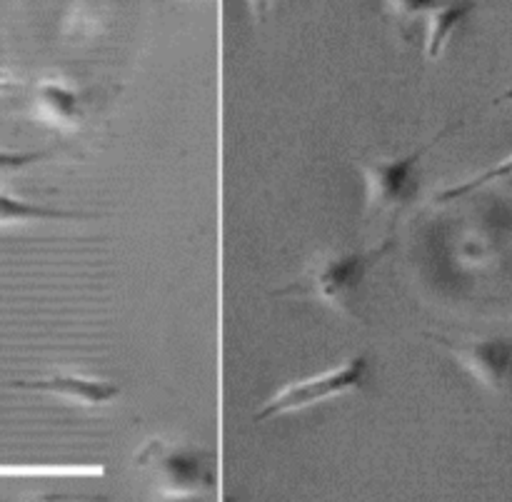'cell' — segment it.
<instances>
[{
    "instance_id": "6da1fadb",
    "label": "cell",
    "mask_w": 512,
    "mask_h": 502,
    "mask_svg": "<svg viewBox=\"0 0 512 502\" xmlns=\"http://www.w3.org/2000/svg\"><path fill=\"white\" fill-rule=\"evenodd\" d=\"M388 248L390 243L385 240L380 248L343 250V253L328 250L315 255L298 280L278 290V295H303L345 318H358L360 290L368 280L370 268L383 258Z\"/></svg>"
},
{
    "instance_id": "7a4b0ae2",
    "label": "cell",
    "mask_w": 512,
    "mask_h": 502,
    "mask_svg": "<svg viewBox=\"0 0 512 502\" xmlns=\"http://www.w3.org/2000/svg\"><path fill=\"white\" fill-rule=\"evenodd\" d=\"M368 378V358H365V355H350L348 360L323 370V373H315L310 375V378L295 380V383L285 385L283 390H278V393L260 408V413L255 415V418L263 423V420L278 418V415H290L300 413V410L315 408V405H323L328 403V400L355 393V390H360L368 383Z\"/></svg>"
},
{
    "instance_id": "3957f363",
    "label": "cell",
    "mask_w": 512,
    "mask_h": 502,
    "mask_svg": "<svg viewBox=\"0 0 512 502\" xmlns=\"http://www.w3.org/2000/svg\"><path fill=\"white\" fill-rule=\"evenodd\" d=\"M443 138V133L435 140L425 143L423 148L413 150L400 158H378L360 160L358 170L365 183V205L363 218L373 220L380 215H390L410 205L418 195V168L423 155L433 148V143Z\"/></svg>"
},
{
    "instance_id": "277c9868",
    "label": "cell",
    "mask_w": 512,
    "mask_h": 502,
    "mask_svg": "<svg viewBox=\"0 0 512 502\" xmlns=\"http://www.w3.org/2000/svg\"><path fill=\"white\" fill-rule=\"evenodd\" d=\"M140 465L150 468L163 485V495L170 500H183L213 488L215 473L210 458L203 450L185 443L153 440L140 453Z\"/></svg>"
},
{
    "instance_id": "5b68a950",
    "label": "cell",
    "mask_w": 512,
    "mask_h": 502,
    "mask_svg": "<svg viewBox=\"0 0 512 502\" xmlns=\"http://www.w3.org/2000/svg\"><path fill=\"white\" fill-rule=\"evenodd\" d=\"M430 340L448 350L455 363L490 393H505L512 383V335H490V338L450 340L443 335H430Z\"/></svg>"
},
{
    "instance_id": "8992f818",
    "label": "cell",
    "mask_w": 512,
    "mask_h": 502,
    "mask_svg": "<svg viewBox=\"0 0 512 502\" xmlns=\"http://www.w3.org/2000/svg\"><path fill=\"white\" fill-rule=\"evenodd\" d=\"M93 95L90 90L78 88L63 78H43L33 85L30 95V115L40 125L60 130V133H78L88 123Z\"/></svg>"
},
{
    "instance_id": "52a82bcc",
    "label": "cell",
    "mask_w": 512,
    "mask_h": 502,
    "mask_svg": "<svg viewBox=\"0 0 512 502\" xmlns=\"http://www.w3.org/2000/svg\"><path fill=\"white\" fill-rule=\"evenodd\" d=\"M18 388L48 393L53 398L65 400L68 405H78L85 410L110 408L120 398L118 385L98 378V375L80 373V370H55L43 378L23 380V383H18Z\"/></svg>"
},
{
    "instance_id": "ba28073f",
    "label": "cell",
    "mask_w": 512,
    "mask_h": 502,
    "mask_svg": "<svg viewBox=\"0 0 512 502\" xmlns=\"http://www.w3.org/2000/svg\"><path fill=\"white\" fill-rule=\"evenodd\" d=\"M470 10H473V3H470V0H463V3H438L430 10L428 35H425V58L435 60L443 55L450 38H453V33L458 30V25L468 18Z\"/></svg>"
},
{
    "instance_id": "9c48e42d",
    "label": "cell",
    "mask_w": 512,
    "mask_h": 502,
    "mask_svg": "<svg viewBox=\"0 0 512 502\" xmlns=\"http://www.w3.org/2000/svg\"><path fill=\"white\" fill-rule=\"evenodd\" d=\"M78 213H65V210L48 208V205L30 203V200L15 198V195L0 190V228H13V225H35V223H58V220H75Z\"/></svg>"
},
{
    "instance_id": "30bf717a",
    "label": "cell",
    "mask_w": 512,
    "mask_h": 502,
    "mask_svg": "<svg viewBox=\"0 0 512 502\" xmlns=\"http://www.w3.org/2000/svg\"><path fill=\"white\" fill-rule=\"evenodd\" d=\"M505 178H512V155L510 158L500 160L495 168H490V170H485V173L475 175V178L465 180V183L453 185V188H445L435 200H438V203H450V200H458V198H463V195L473 193V190L483 188V185L495 183V180H505Z\"/></svg>"
},
{
    "instance_id": "8fae6325",
    "label": "cell",
    "mask_w": 512,
    "mask_h": 502,
    "mask_svg": "<svg viewBox=\"0 0 512 502\" xmlns=\"http://www.w3.org/2000/svg\"><path fill=\"white\" fill-rule=\"evenodd\" d=\"M435 5H438V0H388V8L393 10V15L400 23H408V20L418 18V15L430 13Z\"/></svg>"
},
{
    "instance_id": "7c38bea8",
    "label": "cell",
    "mask_w": 512,
    "mask_h": 502,
    "mask_svg": "<svg viewBox=\"0 0 512 502\" xmlns=\"http://www.w3.org/2000/svg\"><path fill=\"white\" fill-rule=\"evenodd\" d=\"M48 153H15V150H0V173H13L23 170L28 165L43 160Z\"/></svg>"
},
{
    "instance_id": "4fadbf2b",
    "label": "cell",
    "mask_w": 512,
    "mask_h": 502,
    "mask_svg": "<svg viewBox=\"0 0 512 502\" xmlns=\"http://www.w3.org/2000/svg\"><path fill=\"white\" fill-rule=\"evenodd\" d=\"M273 3L275 0H248V5H250V10H253L255 18H260V15H263Z\"/></svg>"
},
{
    "instance_id": "5bb4252c",
    "label": "cell",
    "mask_w": 512,
    "mask_h": 502,
    "mask_svg": "<svg viewBox=\"0 0 512 502\" xmlns=\"http://www.w3.org/2000/svg\"><path fill=\"white\" fill-rule=\"evenodd\" d=\"M58 502H63V500H58ZM70 502H78V500H70Z\"/></svg>"
}]
</instances>
